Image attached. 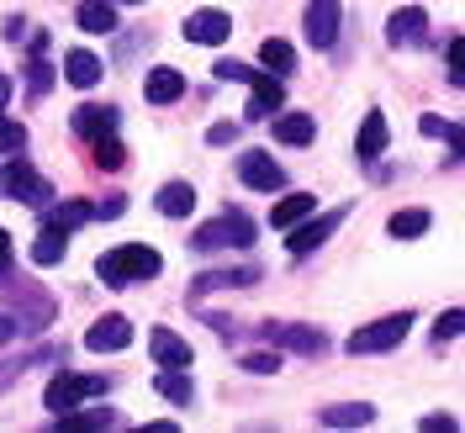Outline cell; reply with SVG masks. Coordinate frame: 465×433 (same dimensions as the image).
Here are the masks:
<instances>
[{
	"label": "cell",
	"instance_id": "6da1fadb",
	"mask_svg": "<svg viewBox=\"0 0 465 433\" xmlns=\"http://www.w3.org/2000/svg\"><path fill=\"white\" fill-rule=\"evenodd\" d=\"M164 270V260L148 249V243H122L112 254H101L95 260V275L106 280V286H133V280H153Z\"/></svg>",
	"mask_w": 465,
	"mask_h": 433
},
{
	"label": "cell",
	"instance_id": "7a4b0ae2",
	"mask_svg": "<svg viewBox=\"0 0 465 433\" xmlns=\"http://www.w3.org/2000/svg\"><path fill=\"white\" fill-rule=\"evenodd\" d=\"M254 243V222L243 217V212H228V217H217V222H202L196 238H191V249L196 254H217V249H249Z\"/></svg>",
	"mask_w": 465,
	"mask_h": 433
},
{
	"label": "cell",
	"instance_id": "3957f363",
	"mask_svg": "<svg viewBox=\"0 0 465 433\" xmlns=\"http://www.w3.org/2000/svg\"><path fill=\"white\" fill-rule=\"evenodd\" d=\"M412 333V312H391V318L381 322H365V328H354L349 333V354H386V349H397Z\"/></svg>",
	"mask_w": 465,
	"mask_h": 433
},
{
	"label": "cell",
	"instance_id": "277c9868",
	"mask_svg": "<svg viewBox=\"0 0 465 433\" xmlns=\"http://www.w3.org/2000/svg\"><path fill=\"white\" fill-rule=\"evenodd\" d=\"M90 397H106V380H101V376H74V370L54 376V380H48V391H43V402L54 407V418H58V412H69V407L90 402Z\"/></svg>",
	"mask_w": 465,
	"mask_h": 433
},
{
	"label": "cell",
	"instance_id": "5b68a950",
	"mask_svg": "<svg viewBox=\"0 0 465 433\" xmlns=\"http://www.w3.org/2000/svg\"><path fill=\"white\" fill-rule=\"evenodd\" d=\"M344 206H333V212H322L318 222H307V217H302V222H291V238H286V249L291 254H296V260H302V254H312V249H322V243H328V238H333V232L344 228Z\"/></svg>",
	"mask_w": 465,
	"mask_h": 433
},
{
	"label": "cell",
	"instance_id": "8992f818",
	"mask_svg": "<svg viewBox=\"0 0 465 433\" xmlns=\"http://www.w3.org/2000/svg\"><path fill=\"white\" fill-rule=\"evenodd\" d=\"M0 185H5V191H11V196H16L22 206H48V196H54V185H48L43 174L32 170V164H22V159H16L11 170L0 174Z\"/></svg>",
	"mask_w": 465,
	"mask_h": 433
},
{
	"label": "cell",
	"instance_id": "52a82bcc",
	"mask_svg": "<svg viewBox=\"0 0 465 433\" xmlns=\"http://www.w3.org/2000/svg\"><path fill=\"white\" fill-rule=\"evenodd\" d=\"M339 22H344V5L339 0H312L307 5V22H302L307 27V43L312 48H333L339 43Z\"/></svg>",
	"mask_w": 465,
	"mask_h": 433
},
{
	"label": "cell",
	"instance_id": "ba28073f",
	"mask_svg": "<svg viewBox=\"0 0 465 433\" xmlns=\"http://www.w3.org/2000/svg\"><path fill=\"white\" fill-rule=\"evenodd\" d=\"M264 339L275 349H296V354H322L328 349V339L307 322H264Z\"/></svg>",
	"mask_w": 465,
	"mask_h": 433
},
{
	"label": "cell",
	"instance_id": "9c48e42d",
	"mask_svg": "<svg viewBox=\"0 0 465 433\" xmlns=\"http://www.w3.org/2000/svg\"><path fill=\"white\" fill-rule=\"evenodd\" d=\"M180 32H185V43H206V48H217V43H228L232 37V16L206 5V11H191Z\"/></svg>",
	"mask_w": 465,
	"mask_h": 433
},
{
	"label": "cell",
	"instance_id": "30bf717a",
	"mask_svg": "<svg viewBox=\"0 0 465 433\" xmlns=\"http://www.w3.org/2000/svg\"><path fill=\"white\" fill-rule=\"evenodd\" d=\"M238 180L249 191H281L286 185V170L270 159V153H238Z\"/></svg>",
	"mask_w": 465,
	"mask_h": 433
},
{
	"label": "cell",
	"instance_id": "8fae6325",
	"mask_svg": "<svg viewBox=\"0 0 465 433\" xmlns=\"http://www.w3.org/2000/svg\"><path fill=\"white\" fill-rule=\"evenodd\" d=\"M127 344H133V322L122 312H106L101 322H90V333H85V349H95V354H116Z\"/></svg>",
	"mask_w": 465,
	"mask_h": 433
},
{
	"label": "cell",
	"instance_id": "7c38bea8",
	"mask_svg": "<svg viewBox=\"0 0 465 433\" xmlns=\"http://www.w3.org/2000/svg\"><path fill=\"white\" fill-rule=\"evenodd\" d=\"M249 90H254V101H249V122H264L270 112H281V101H286V85H281V74H249Z\"/></svg>",
	"mask_w": 465,
	"mask_h": 433
},
{
	"label": "cell",
	"instance_id": "4fadbf2b",
	"mask_svg": "<svg viewBox=\"0 0 465 433\" xmlns=\"http://www.w3.org/2000/svg\"><path fill=\"white\" fill-rule=\"evenodd\" d=\"M423 32H429V16H423L418 5H407V11H397V16L386 22V43H391V48H418Z\"/></svg>",
	"mask_w": 465,
	"mask_h": 433
},
{
	"label": "cell",
	"instance_id": "5bb4252c",
	"mask_svg": "<svg viewBox=\"0 0 465 433\" xmlns=\"http://www.w3.org/2000/svg\"><path fill=\"white\" fill-rule=\"evenodd\" d=\"M148 349H153V359H159L164 370H191V344H185L180 333H170V328H153V333H148Z\"/></svg>",
	"mask_w": 465,
	"mask_h": 433
},
{
	"label": "cell",
	"instance_id": "9a60e30c",
	"mask_svg": "<svg viewBox=\"0 0 465 433\" xmlns=\"http://www.w3.org/2000/svg\"><path fill=\"white\" fill-rule=\"evenodd\" d=\"M58 433H106L116 428V412L112 407H90V412H80V407H69V412H58Z\"/></svg>",
	"mask_w": 465,
	"mask_h": 433
},
{
	"label": "cell",
	"instance_id": "2e32d148",
	"mask_svg": "<svg viewBox=\"0 0 465 433\" xmlns=\"http://www.w3.org/2000/svg\"><path fill=\"white\" fill-rule=\"evenodd\" d=\"M101 74H106V64L95 54H85V48H69L64 54V80L74 90H90V85H101Z\"/></svg>",
	"mask_w": 465,
	"mask_h": 433
},
{
	"label": "cell",
	"instance_id": "e0dca14e",
	"mask_svg": "<svg viewBox=\"0 0 465 433\" xmlns=\"http://www.w3.org/2000/svg\"><path fill=\"white\" fill-rule=\"evenodd\" d=\"M143 95L153 101V106H170V101H180L185 95V74L180 69H148V80H143Z\"/></svg>",
	"mask_w": 465,
	"mask_h": 433
},
{
	"label": "cell",
	"instance_id": "ac0fdd59",
	"mask_svg": "<svg viewBox=\"0 0 465 433\" xmlns=\"http://www.w3.org/2000/svg\"><path fill=\"white\" fill-rule=\"evenodd\" d=\"M318 423H322V428H371V423H376V407H365V402L322 407V412H318Z\"/></svg>",
	"mask_w": 465,
	"mask_h": 433
},
{
	"label": "cell",
	"instance_id": "d6986e66",
	"mask_svg": "<svg viewBox=\"0 0 465 433\" xmlns=\"http://www.w3.org/2000/svg\"><path fill=\"white\" fill-rule=\"evenodd\" d=\"M254 280H260L254 270H212V275H196L191 301H202L206 290H238V286H254Z\"/></svg>",
	"mask_w": 465,
	"mask_h": 433
},
{
	"label": "cell",
	"instance_id": "ffe728a7",
	"mask_svg": "<svg viewBox=\"0 0 465 433\" xmlns=\"http://www.w3.org/2000/svg\"><path fill=\"white\" fill-rule=\"evenodd\" d=\"M386 138H391V133H386V116L365 112V122H360V138H354V153H360V159H381V153H386Z\"/></svg>",
	"mask_w": 465,
	"mask_h": 433
},
{
	"label": "cell",
	"instance_id": "44dd1931",
	"mask_svg": "<svg viewBox=\"0 0 465 433\" xmlns=\"http://www.w3.org/2000/svg\"><path fill=\"white\" fill-rule=\"evenodd\" d=\"M74 133L90 138V143L106 138V133H116V106H80V112H74Z\"/></svg>",
	"mask_w": 465,
	"mask_h": 433
},
{
	"label": "cell",
	"instance_id": "7402d4cb",
	"mask_svg": "<svg viewBox=\"0 0 465 433\" xmlns=\"http://www.w3.org/2000/svg\"><path fill=\"white\" fill-rule=\"evenodd\" d=\"M275 138L291 143V148H302V143H312V138H318V122H312L307 112H286V116H275Z\"/></svg>",
	"mask_w": 465,
	"mask_h": 433
},
{
	"label": "cell",
	"instance_id": "603a6c76",
	"mask_svg": "<svg viewBox=\"0 0 465 433\" xmlns=\"http://www.w3.org/2000/svg\"><path fill=\"white\" fill-rule=\"evenodd\" d=\"M74 22L85 32H95V37H106V32H116V11H112V0H80Z\"/></svg>",
	"mask_w": 465,
	"mask_h": 433
},
{
	"label": "cell",
	"instance_id": "cb8c5ba5",
	"mask_svg": "<svg viewBox=\"0 0 465 433\" xmlns=\"http://www.w3.org/2000/svg\"><path fill=\"white\" fill-rule=\"evenodd\" d=\"M153 202H159V212H164V217H191V206H196V191H191L185 180H170V185H164Z\"/></svg>",
	"mask_w": 465,
	"mask_h": 433
},
{
	"label": "cell",
	"instance_id": "d4e9b609",
	"mask_svg": "<svg viewBox=\"0 0 465 433\" xmlns=\"http://www.w3.org/2000/svg\"><path fill=\"white\" fill-rule=\"evenodd\" d=\"M90 217H95V206H85V202H64V206H54V212H48V222H43V228L74 232V228H85Z\"/></svg>",
	"mask_w": 465,
	"mask_h": 433
},
{
	"label": "cell",
	"instance_id": "484cf974",
	"mask_svg": "<svg viewBox=\"0 0 465 433\" xmlns=\"http://www.w3.org/2000/svg\"><path fill=\"white\" fill-rule=\"evenodd\" d=\"M312 212H318V196H286V202H275L270 222H275V228H291V222H302V217H312Z\"/></svg>",
	"mask_w": 465,
	"mask_h": 433
},
{
	"label": "cell",
	"instance_id": "4316f807",
	"mask_svg": "<svg viewBox=\"0 0 465 433\" xmlns=\"http://www.w3.org/2000/svg\"><path fill=\"white\" fill-rule=\"evenodd\" d=\"M90 164H95V170H106V174H116L122 164H127V148L106 133V138H95V143H90Z\"/></svg>",
	"mask_w": 465,
	"mask_h": 433
},
{
	"label": "cell",
	"instance_id": "83f0119b",
	"mask_svg": "<svg viewBox=\"0 0 465 433\" xmlns=\"http://www.w3.org/2000/svg\"><path fill=\"white\" fill-rule=\"evenodd\" d=\"M64 249H69V232L43 228L37 232V243H32V264H58L64 260Z\"/></svg>",
	"mask_w": 465,
	"mask_h": 433
},
{
	"label": "cell",
	"instance_id": "f1b7e54d",
	"mask_svg": "<svg viewBox=\"0 0 465 433\" xmlns=\"http://www.w3.org/2000/svg\"><path fill=\"white\" fill-rule=\"evenodd\" d=\"M260 58H264V69H275V74H291L296 69V48H291L286 37H264Z\"/></svg>",
	"mask_w": 465,
	"mask_h": 433
},
{
	"label": "cell",
	"instance_id": "f546056e",
	"mask_svg": "<svg viewBox=\"0 0 465 433\" xmlns=\"http://www.w3.org/2000/svg\"><path fill=\"white\" fill-rule=\"evenodd\" d=\"M153 391L164 397V402H191V376L185 370H159V380H153Z\"/></svg>",
	"mask_w": 465,
	"mask_h": 433
},
{
	"label": "cell",
	"instance_id": "4dcf8cb0",
	"mask_svg": "<svg viewBox=\"0 0 465 433\" xmlns=\"http://www.w3.org/2000/svg\"><path fill=\"white\" fill-rule=\"evenodd\" d=\"M429 222H434V217L418 212V206H412V212H397V217H391V238H423Z\"/></svg>",
	"mask_w": 465,
	"mask_h": 433
},
{
	"label": "cell",
	"instance_id": "1f68e13d",
	"mask_svg": "<svg viewBox=\"0 0 465 433\" xmlns=\"http://www.w3.org/2000/svg\"><path fill=\"white\" fill-rule=\"evenodd\" d=\"M418 133H423V138H444V143L455 148V159H460V127H455V122H439V116H423V122H418Z\"/></svg>",
	"mask_w": 465,
	"mask_h": 433
},
{
	"label": "cell",
	"instance_id": "d6a6232c",
	"mask_svg": "<svg viewBox=\"0 0 465 433\" xmlns=\"http://www.w3.org/2000/svg\"><path fill=\"white\" fill-rule=\"evenodd\" d=\"M27 85H32V95H48V85H54V64H48L43 54L27 64Z\"/></svg>",
	"mask_w": 465,
	"mask_h": 433
},
{
	"label": "cell",
	"instance_id": "836d02e7",
	"mask_svg": "<svg viewBox=\"0 0 465 433\" xmlns=\"http://www.w3.org/2000/svg\"><path fill=\"white\" fill-rule=\"evenodd\" d=\"M22 148H27V127L0 116V153H22Z\"/></svg>",
	"mask_w": 465,
	"mask_h": 433
},
{
	"label": "cell",
	"instance_id": "e575fe53",
	"mask_svg": "<svg viewBox=\"0 0 465 433\" xmlns=\"http://www.w3.org/2000/svg\"><path fill=\"white\" fill-rule=\"evenodd\" d=\"M212 74H217V80H238V85H249V74H254V69H249V64H238V58H217V64H212Z\"/></svg>",
	"mask_w": 465,
	"mask_h": 433
},
{
	"label": "cell",
	"instance_id": "d590c367",
	"mask_svg": "<svg viewBox=\"0 0 465 433\" xmlns=\"http://www.w3.org/2000/svg\"><path fill=\"white\" fill-rule=\"evenodd\" d=\"M243 370L249 376H275L281 370V354H243Z\"/></svg>",
	"mask_w": 465,
	"mask_h": 433
},
{
	"label": "cell",
	"instance_id": "8d00e7d4",
	"mask_svg": "<svg viewBox=\"0 0 465 433\" xmlns=\"http://www.w3.org/2000/svg\"><path fill=\"white\" fill-rule=\"evenodd\" d=\"M460 322H465V312L455 307V312H444V318L434 322V344H444V339H455L460 333Z\"/></svg>",
	"mask_w": 465,
	"mask_h": 433
},
{
	"label": "cell",
	"instance_id": "74e56055",
	"mask_svg": "<svg viewBox=\"0 0 465 433\" xmlns=\"http://www.w3.org/2000/svg\"><path fill=\"white\" fill-rule=\"evenodd\" d=\"M444 64H450V85H460V37H450V48H444Z\"/></svg>",
	"mask_w": 465,
	"mask_h": 433
},
{
	"label": "cell",
	"instance_id": "f35d334b",
	"mask_svg": "<svg viewBox=\"0 0 465 433\" xmlns=\"http://www.w3.org/2000/svg\"><path fill=\"white\" fill-rule=\"evenodd\" d=\"M460 423L450 418V412H434V418H423V433H455Z\"/></svg>",
	"mask_w": 465,
	"mask_h": 433
},
{
	"label": "cell",
	"instance_id": "ab89813d",
	"mask_svg": "<svg viewBox=\"0 0 465 433\" xmlns=\"http://www.w3.org/2000/svg\"><path fill=\"white\" fill-rule=\"evenodd\" d=\"M232 138H238V127H232V122H217V127H212V133H206V143H232Z\"/></svg>",
	"mask_w": 465,
	"mask_h": 433
},
{
	"label": "cell",
	"instance_id": "60d3db41",
	"mask_svg": "<svg viewBox=\"0 0 465 433\" xmlns=\"http://www.w3.org/2000/svg\"><path fill=\"white\" fill-rule=\"evenodd\" d=\"M11 339H16V322H11L5 312H0V344H11Z\"/></svg>",
	"mask_w": 465,
	"mask_h": 433
},
{
	"label": "cell",
	"instance_id": "b9f144b4",
	"mask_svg": "<svg viewBox=\"0 0 465 433\" xmlns=\"http://www.w3.org/2000/svg\"><path fill=\"white\" fill-rule=\"evenodd\" d=\"M5 264H11V232L0 228V270H5Z\"/></svg>",
	"mask_w": 465,
	"mask_h": 433
},
{
	"label": "cell",
	"instance_id": "7bdbcfd3",
	"mask_svg": "<svg viewBox=\"0 0 465 433\" xmlns=\"http://www.w3.org/2000/svg\"><path fill=\"white\" fill-rule=\"evenodd\" d=\"M5 101H11V80L0 74V112H5Z\"/></svg>",
	"mask_w": 465,
	"mask_h": 433
}]
</instances>
